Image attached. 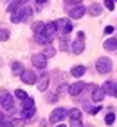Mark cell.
<instances>
[{
  "mask_svg": "<svg viewBox=\"0 0 117 127\" xmlns=\"http://www.w3.org/2000/svg\"><path fill=\"white\" fill-rule=\"evenodd\" d=\"M86 13V9L83 7V5H76V7H72V9H70L68 11V15H70V18H81V16H83Z\"/></svg>",
  "mask_w": 117,
  "mask_h": 127,
  "instance_id": "10",
  "label": "cell"
},
{
  "mask_svg": "<svg viewBox=\"0 0 117 127\" xmlns=\"http://www.w3.org/2000/svg\"><path fill=\"white\" fill-rule=\"evenodd\" d=\"M104 124H108V125L115 124V114H114V113H108V114H106V118H104Z\"/></svg>",
  "mask_w": 117,
  "mask_h": 127,
  "instance_id": "21",
  "label": "cell"
},
{
  "mask_svg": "<svg viewBox=\"0 0 117 127\" xmlns=\"http://www.w3.org/2000/svg\"><path fill=\"white\" fill-rule=\"evenodd\" d=\"M114 4H115V0H104V5H106V9H110V11L115 7Z\"/></svg>",
  "mask_w": 117,
  "mask_h": 127,
  "instance_id": "27",
  "label": "cell"
},
{
  "mask_svg": "<svg viewBox=\"0 0 117 127\" xmlns=\"http://www.w3.org/2000/svg\"><path fill=\"white\" fill-rule=\"evenodd\" d=\"M81 0H65V5H79Z\"/></svg>",
  "mask_w": 117,
  "mask_h": 127,
  "instance_id": "28",
  "label": "cell"
},
{
  "mask_svg": "<svg viewBox=\"0 0 117 127\" xmlns=\"http://www.w3.org/2000/svg\"><path fill=\"white\" fill-rule=\"evenodd\" d=\"M36 82H38V89L42 91V93H43V91H47V87H49V76H47V74H42Z\"/></svg>",
  "mask_w": 117,
  "mask_h": 127,
  "instance_id": "11",
  "label": "cell"
},
{
  "mask_svg": "<svg viewBox=\"0 0 117 127\" xmlns=\"http://www.w3.org/2000/svg\"><path fill=\"white\" fill-rule=\"evenodd\" d=\"M104 33H106V34H110V33H114V27H112V26L104 27Z\"/></svg>",
  "mask_w": 117,
  "mask_h": 127,
  "instance_id": "29",
  "label": "cell"
},
{
  "mask_svg": "<svg viewBox=\"0 0 117 127\" xmlns=\"http://www.w3.org/2000/svg\"><path fill=\"white\" fill-rule=\"evenodd\" d=\"M36 113V107H29V109H22V118H33Z\"/></svg>",
  "mask_w": 117,
  "mask_h": 127,
  "instance_id": "15",
  "label": "cell"
},
{
  "mask_svg": "<svg viewBox=\"0 0 117 127\" xmlns=\"http://www.w3.org/2000/svg\"><path fill=\"white\" fill-rule=\"evenodd\" d=\"M101 89H103V93H104V95H114V85L110 84V82H104Z\"/></svg>",
  "mask_w": 117,
  "mask_h": 127,
  "instance_id": "18",
  "label": "cell"
},
{
  "mask_svg": "<svg viewBox=\"0 0 117 127\" xmlns=\"http://www.w3.org/2000/svg\"><path fill=\"white\" fill-rule=\"evenodd\" d=\"M47 2V0H36V4H40V5H42V4H45Z\"/></svg>",
  "mask_w": 117,
  "mask_h": 127,
  "instance_id": "31",
  "label": "cell"
},
{
  "mask_svg": "<svg viewBox=\"0 0 117 127\" xmlns=\"http://www.w3.org/2000/svg\"><path fill=\"white\" fill-rule=\"evenodd\" d=\"M92 98H94V102H101L103 98H104V93H103V89H99V87H94L92 85Z\"/></svg>",
  "mask_w": 117,
  "mask_h": 127,
  "instance_id": "12",
  "label": "cell"
},
{
  "mask_svg": "<svg viewBox=\"0 0 117 127\" xmlns=\"http://www.w3.org/2000/svg\"><path fill=\"white\" fill-rule=\"evenodd\" d=\"M42 55L45 56V58H50V56H54V55H56V49H54V47H50V45H47L45 51H43Z\"/></svg>",
  "mask_w": 117,
  "mask_h": 127,
  "instance_id": "19",
  "label": "cell"
},
{
  "mask_svg": "<svg viewBox=\"0 0 117 127\" xmlns=\"http://www.w3.org/2000/svg\"><path fill=\"white\" fill-rule=\"evenodd\" d=\"M22 71H23L22 64H20V62H15V64H13V73H15V74H22Z\"/></svg>",
  "mask_w": 117,
  "mask_h": 127,
  "instance_id": "20",
  "label": "cell"
},
{
  "mask_svg": "<svg viewBox=\"0 0 117 127\" xmlns=\"http://www.w3.org/2000/svg\"><path fill=\"white\" fill-rule=\"evenodd\" d=\"M0 105H2L5 111H11V109H13V96L9 93H5V91H2V93H0Z\"/></svg>",
  "mask_w": 117,
  "mask_h": 127,
  "instance_id": "5",
  "label": "cell"
},
{
  "mask_svg": "<svg viewBox=\"0 0 117 127\" xmlns=\"http://www.w3.org/2000/svg\"><path fill=\"white\" fill-rule=\"evenodd\" d=\"M99 111H101V107H97V105H90V107H86V113H88V114H97Z\"/></svg>",
  "mask_w": 117,
  "mask_h": 127,
  "instance_id": "24",
  "label": "cell"
},
{
  "mask_svg": "<svg viewBox=\"0 0 117 127\" xmlns=\"http://www.w3.org/2000/svg\"><path fill=\"white\" fill-rule=\"evenodd\" d=\"M104 49L115 51V49H117V38H108V40H104Z\"/></svg>",
  "mask_w": 117,
  "mask_h": 127,
  "instance_id": "14",
  "label": "cell"
},
{
  "mask_svg": "<svg viewBox=\"0 0 117 127\" xmlns=\"http://www.w3.org/2000/svg\"><path fill=\"white\" fill-rule=\"evenodd\" d=\"M56 29H60L61 36H67V34H68L70 31H72V24H70L68 20H65V18L56 20Z\"/></svg>",
  "mask_w": 117,
  "mask_h": 127,
  "instance_id": "4",
  "label": "cell"
},
{
  "mask_svg": "<svg viewBox=\"0 0 117 127\" xmlns=\"http://www.w3.org/2000/svg\"><path fill=\"white\" fill-rule=\"evenodd\" d=\"M114 96H117V84L114 85Z\"/></svg>",
  "mask_w": 117,
  "mask_h": 127,
  "instance_id": "30",
  "label": "cell"
},
{
  "mask_svg": "<svg viewBox=\"0 0 117 127\" xmlns=\"http://www.w3.org/2000/svg\"><path fill=\"white\" fill-rule=\"evenodd\" d=\"M31 15H33V9H31V7H25V5H22V7H18L16 11H13V13H11V22L18 24V22H23L25 18H29Z\"/></svg>",
  "mask_w": 117,
  "mask_h": 127,
  "instance_id": "1",
  "label": "cell"
},
{
  "mask_svg": "<svg viewBox=\"0 0 117 127\" xmlns=\"http://www.w3.org/2000/svg\"><path fill=\"white\" fill-rule=\"evenodd\" d=\"M9 40V31L7 29H0V42H5Z\"/></svg>",
  "mask_w": 117,
  "mask_h": 127,
  "instance_id": "23",
  "label": "cell"
},
{
  "mask_svg": "<svg viewBox=\"0 0 117 127\" xmlns=\"http://www.w3.org/2000/svg\"><path fill=\"white\" fill-rule=\"evenodd\" d=\"M67 116V109H63V107H56L54 111L50 113V122L52 124H56V122H61L63 118Z\"/></svg>",
  "mask_w": 117,
  "mask_h": 127,
  "instance_id": "6",
  "label": "cell"
},
{
  "mask_svg": "<svg viewBox=\"0 0 117 127\" xmlns=\"http://www.w3.org/2000/svg\"><path fill=\"white\" fill-rule=\"evenodd\" d=\"M15 96L20 98V100H25V98H27V93H25L23 89H16V91H15Z\"/></svg>",
  "mask_w": 117,
  "mask_h": 127,
  "instance_id": "22",
  "label": "cell"
},
{
  "mask_svg": "<svg viewBox=\"0 0 117 127\" xmlns=\"http://www.w3.org/2000/svg\"><path fill=\"white\" fill-rule=\"evenodd\" d=\"M20 78H22V82H23V84H27V85L36 84V80H38L36 73H34V71H31V69H23V71H22V74H20Z\"/></svg>",
  "mask_w": 117,
  "mask_h": 127,
  "instance_id": "3",
  "label": "cell"
},
{
  "mask_svg": "<svg viewBox=\"0 0 117 127\" xmlns=\"http://www.w3.org/2000/svg\"><path fill=\"white\" fill-rule=\"evenodd\" d=\"M96 69L101 74H106V73H110L112 71V60L110 58H106V56H101L97 62H96Z\"/></svg>",
  "mask_w": 117,
  "mask_h": 127,
  "instance_id": "2",
  "label": "cell"
},
{
  "mask_svg": "<svg viewBox=\"0 0 117 127\" xmlns=\"http://www.w3.org/2000/svg\"><path fill=\"white\" fill-rule=\"evenodd\" d=\"M85 91V84L83 82H76V84H72L68 87V93L72 95V96H78V95H81Z\"/></svg>",
  "mask_w": 117,
  "mask_h": 127,
  "instance_id": "9",
  "label": "cell"
},
{
  "mask_svg": "<svg viewBox=\"0 0 117 127\" xmlns=\"http://www.w3.org/2000/svg\"><path fill=\"white\" fill-rule=\"evenodd\" d=\"M33 65L38 67V69H45L47 65V58L43 55H33Z\"/></svg>",
  "mask_w": 117,
  "mask_h": 127,
  "instance_id": "8",
  "label": "cell"
},
{
  "mask_svg": "<svg viewBox=\"0 0 117 127\" xmlns=\"http://www.w3.org/2000/svg\"><path fill=\"white\" fill-rule=\"evenodd\" d=\"M43 27H45V24H42V22H38V24H34V27H33L34 34H36V33H40V31L43 29Z\"/></svg>",
  "mask_w": 117,
  "mask_h": 127,
  "instance_id": "25",
  "label": "cell"
},
{
  "mask_svg": "<svg viewBox=\"0 0 117 127\" xmlns=\"http://www.w3.org/2000/svg\"><path fill=\"white\" fill-rule=\"evenodd\" d=\"M101 5H97V4H92L90 7H88V13L92 15V16H97V15H101Z\"/></svg>",
  "mask_w": 117,
  "mask_h": 127,
  "instance_id": "16",
  "label": "cell"
},
{
  "mask_svg": "<svg viewBox=\"0 0 117 127\" xmlns=\"http://www.w3.org/2000/svg\"><path fill=\"white\" fill-rule=\"evenodd\" d=\"M67 114H68V118L72 120V122L74 120H81V111L79 109H72V111H68Z\"/></svg>",
  "mask_w": 117,
  "mask_h": 127,
  "instance_id": "17",
  "label": "cell"
},
{
  "mask_svg": "<svg viewBox=\"0 0 117 127\" xmlns=\"http://www.w3.org/2000/svg\"><path fill=\"white\" fill-rule=\"evenodd\" d=\"M7 125H9V120L4 114H0V127H7Z\"/></svg>",
  "mask_w": 117,
  "mask_h": 127,
  "instance_id": "26",
  "label": "cell"
},
{
  "mask_svg": "<svg viewBox=\"0 0 117 127\" xmlns=\"http://www.w3.org/2000/svg\"><path fill=\"white\" fill-rule=\"evenodd\" d=\"M83 51H85V40H83V33H79L78 40L72 44V53L74 55H81Z\"/></svg>",
  "mask_w": 117,
  "mask_h": 127,
  "instance_id": "7",
  "label": "cell"
},
{
  "mask_svg": "<svg viewBox=\"0 0 117 127\" xmlns=\"http://www.w3.org/2000/svg\"><path fill=\"white\" fill-rule=\"evenodd\" d=\"M72 76H76V78H79V76H83V74L86 73V67L85 65H76V67H72Z\"/></svg>",
  "mask_w": 117,
  "mask_h": 127,
  "instance_id": "13",
  "label": "cell"
},
{
  "mask_svg": "<svg viewBox=\"0 0 117 127\" xmlns=\"http://www.w3.org/2000/svg\"><path fill=\"white\" fill-rule=\"evenodd\" d=\"M16 2H18V4L22 5V4H25V2H27V0H16Z\"/></svg>",
  "mask_w": 117,
  "mask_h": 127,
  "instance_id": "32",
  "label": "cell"
},
{
  "mask_svg": "<svg viewBox=\"0 0 117 127\" xmlns=\"http://www.w3.org/2000/svg\"><path fill=\"white\" fill-rule=\"evenodd\" d=\"M56 127H65V125H63V124H60V125H56Z\"/></svg>",
  "mask_w": 117,
  "mask_h": 127,
  "instance_id": "33",
  "label": "cell"
}]
</instances>
